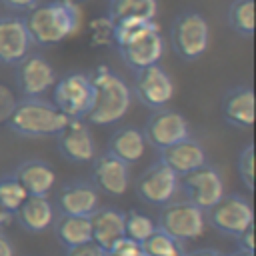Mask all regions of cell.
Returning <instances> with one entry per match:
<instances>
[{
	"mask_svg": "<svg viewBox=\"0 0 256 256\" xmlns=\"http://www.w3.org/2000/svg\"><path fill=\"white\" fill-rule=\"evenodd\" d=\"M90 224H92V242H96L104 252H108L120 238L126 236L124 212L116 208H98L90 216Z\"/></svg>",
	"mask_w": 256,
	"mask_h": 256,
	"instance_id": "obj_20",
	"label": "cell"
},
{
	"mask_svg": "<svg viewBox=\"0 0 256 256\" xmlns=\"http://www.w3.org/2000/svg\"><path fill=\"white\" fill-rule=\"evenodd\" d=\"M230 28L240 36H252L254 32V0H234L228 10Z\"/></svg>",
	"mask_w": 256,
	"mask_h": 256,
	"instance_id": "obj_27",
	"label": "cell"
},
{
	"mask_svg": "<svg viewBox=\"0 0 256 256\" xmlns=\"http://www.w3.org/2000/svg\"><path fill=\"white\" fill-rule=\"evenodd\" d=\"M154 230H156V222L150 216H146L138 210H132V212L124 214V232H126L128 238L142 244Z\"/></svg>",
	"mask_w": 256,
	"mask_h": 256,
	"instance_id": "obj_29",
	"label": "cell"
},
{
	"mask_svg": "<svg viewBox=\"0 0 256 256\" xmlns=\"http://www.w3.org/2000/svg\"><path fill=\"white\" fill-rule=\"evenodd\" d=\"M108 150L114 156H118L120 160H124L126 164H134L144 156L146 138H144L142 130H138L134 126H124L112 134Z\"/></svg>",
	"mask_w": 256,
	"mask_h": 256,
	"instance_id": "obj_24",
	"label": "cell"
},
{
	"mask_svg": "<svg viewBox=\"0 0 256 256\" xmlns=\"http://www.w3.org/2000/svg\"><path fill=\"white\" fill-rule=\"evenodd\" d=\"M142 134L146 138V144H152L160 152V150L188 138L190 128H188L186 118L180 112L168 110V108H158L146 122V128Z\"/></svg>",
	"mask_w": 256,
	"mask_h": 256,
	"instance_id": "obj_10",
	"label": "cell"
},
{
	"mask_svg": "<svg viewBox=\"0 0 256 256\" xmlns=\"http://www.w3.org/2000/svg\"><path fill=\"white\" fill-rule=\"evenodd\" d=\"M94 186L110 196H122L130 184V164L114 156L110 150L94 160Z\"/></svg>",
	"mask_w": 256,
	"mask_h": 256,
	"instance_id": "obj_16",
	"label": "cell"
},
{
	"mask_svg": "<svg viewBox=\"0 0 256 256\" xmlns=\"http://www.w3.org/2000/svg\"><path fill=\"white\" fill-rule=\"evenodd\" d=\"M54 234L64 248H74L86 242H92V224L90 216H72L60 214L54 218Z\"/></svg>",
	"mask_w": 256,
	"mask_h": 256,
	"instance_id": "obj_23",
	"label": "cell"
},
{
	"mask_svg": "<svg viewBox=\"0 0 256 256\" xmlns=\"http://www.w3.org/2000/svg\"><path fill=\"white\" fill-rule=\"evenodd\" d=\"M132 256H148V254H146V252H144V248H142L138 254H132Z\"/></svg>",
	"mask_w": 256,
	"mask_h": 256,
	"instance_id": "obj_41",
	"label": "cell"
},
{
	"mask_svg": "<svg viewBox=\"0 0 256 256\" xmlns=\"http://www.w3.org/2000/svg\"><path fill=\"white\" fill-rule=\"evenodd\" d=\"M180 188L184 190L186 200H190L192 204H196L204 212L208 208H212L226 194L224 192V180H222L218 168H214L208 162L204 166L184 174Z\"/></svg>",
	"mask_w": 256,
	"mask_h": 256,
	"instance_id": "obj_8",
	"label": "cell"
},
{
	"mask_svg": "<svg viewBox=\"0 0 256 256\" xmlns=\"http://www.w3.org/2000/svg\"><path fill=\"white\" fill-rule=\"evenodd\" d=\"M180 190V176L168 168L162 160L154 162L136 182V192L140 200L152 206H164L174 200L176 192Z\"/></svg>",
	"mask_w": 256,
	"mask_h": 256,
	"instance_id": "obj_9",
	"label": "cell"
},
{
	"mask_svg": "<svg viewBox=\"0 0 256 256\" xmlns=\"http://www.w3.org/2000/svg\"><path fill=\"white\" fill-rule=\"evenodd\" d=\"M186 256H228V254H224L220 250H214V248H200V250H194Z\"/></svg>",
	"mask_w": 256,
	"mask_h": 256,
	"instance_id": "obj_37",
	"label": "cell"
},
{
	"mask_svg": "<svg viewBox=\"0 0 256 256\" xmlns=\"http://www.w3.org/2000/svg\"><path fill=\"white\" fill-rule=\"evenodd\" d=\"M236 242H238V248L240 250H246V252H254V224L248 226L244 232H240L238 236H234Z\"/></svg>",
	"mask_w": 256,
	"mask_h": 256,
	"instance_id": "obj_34",
	"label": "cell"
},
{
	"mask_svg": "<svg viewBox=\"0 0 256 256\" xmlns=\"http://www.w3.org/2000/svg\"><path fill=\"white\" fill-rule=\"evenodd\" d=\"M158 12V2L156 0H112L110 2V18H144V20H154Z\"/></svg>",
	"mask_w": 256,
	"mask_h": 256,
	"instance_id": "obj_25",
	"label": "cell"
},
{
	"mask_svg": "<svg viewBox=\"0 0 256 256\" xmlns=\"http://www.w3.org/2000/svg\"><path fill=\"white\" fill-rule=\"evenodd\" d=\"M120 56L122 60L136 72L154 64H160L162 56H164V40L160 34V26L144 32L142 36H138L136 40L128 42L126 46H120Z\"/></svg>",
	"mask_w": 256,
	"mask_h": 256,
	"instance_id": "obj_15",
	"label": "cell"
},
{
	"mask_svg": "<svg viewBox=\"0 0 256 256\" xmlns=\"http://www.w3.org/2000/svg\"><path fill=\"white\" fill-rule=\"evenodd\" d=\"M222 116L236 128H252L254 124V90L250 86H236L226 92L222 100Z\"/></svg>",
	"mask_w": 256,
	"mask_h": 256,
	"instance_id": "obj_19",
	"label": "cell"
},
{
	"mask_svg": "<svg viewBox=\"0 0 256 256\" xmlns=\"http://www.w3.org/2000/svg\"><path fill=\"white\" fill-rule=\"evenodd\" d=\"M90 44L100 48L114 44V20L110 16L94 18L90 22Z\"/></svg>",
	"mask_w": 256,
	"mask_h": 256,
	"instance_id": "obj_30",
	"label": "cell"
},
{
	"mask_svg": "<svg viewBox=\"0 0 256 256\" xmlns=\"http://www.w3.org/2000/svg\"><path fill=\"white\" fill-rule=\"evenodd\" d=\"M54 88V106L64 112L70 120H84L92 108L94 88L90 76L84 72H72L56 80Z\"/></svg>",
	"mask_w": 256,
	"mask_h": 256,
	"instance_id": "obj_6",
	"label": "cell"
},
{
	"mask_svg": "<svg viewBox=\"0 0 256 256\" xmlns=\"http://www.w3.org/2000/svg\"><path fill=\"white\" fill-rule=\"evenodd\" d=\"M134 94L138 96V100L142 104L158 110V108H164L172 100L174 82H172L170 74L160 64H154V66L136 70Z\"/></svg>",
	"mask_w": 256,
	"mask_h": 256,
	"instance_id": "obj_12",
	"label": "cell"
},
{
	"mask_svg": "<svg viewBox=\"0 0 256 256\" xmlns=\"http://www.w3.org/2000/svg\"><path fill=\"white\" fill-rule=\"evenodd\" d=\"M16 84L24 98H40L56 84V72L40 54H28L16 64Z\"/></svg>",
	"mask_w": 256,
	"mask_h": 256,
	"instance_id": "obj_11",
	"label": "cell"
},
{
	"mask_svg": "<svg viewBox=\"0 0 256 256\" xmlns=\"http://www.w3.org/2000/svg\"><path fill=\"white\" fill-rule=\"evenodd\" d=\"M156 226L180 242L194 240L206 230V212L190 200H170L162 206Z\"/></svg>",
	"mask_w": 256,
	"mask_h": 256,
	"instance_id": "obj_4",
	"label": "cell"
},
{
	"mask_svg": "<svg viewBox=\"0 0 256 256\" xmlns=\"http://www.w3.org/2000/svg\"><path fill=\"white\" fill-rule=\"evenodd\" d=\"M16 220L26 232H44L54 222V206L46 196H28L16 210Z\"/></svg>",
	"mask_w": 256,
	"mask_h": 256,
	"instance_id": "obj_22",
	"label": "cell"
},
{
	"mask_svg": "<svg viewBox=\"0 0 256 256\" xmlns=\"http://www.w3.org/2000/svg\"><path fill=\"white\" fill-rule=\"evenodd\" d=\"M32 38L28 34L24 18L0 16V62L18 64L30 54Z\"/></svg>",
	"mask_w": 256,
	"mask_h": 256,
	"instance_id": "obj_13",
	"label": "cell"
},
{
	"mask_svg": "<svg viewBox=\"0 0 256 256\" xmlns=\"http://www.w3.org/2000/svg\"><path fill=\"white\" fill-rule=\"evenodd\" d=\"M142 248L148 256H186V250L180 240L166 234L156 226V230L142 242Z\"/></svg>",
	"mask_w": 256,
	"mask_h": 256,
	"instance_id": "obj_26",
	"label": "cell"
},
{
	"mask_svg": "<svg viewBox=\"0 0 256 256\" xmlns=\"http://www.w3.org/2000/svg\"><path fill=\"white\" fill-rule=\"evenodd\" d=\"M68 122L70 118L64 112L42 98H22L16 102L12 114L6 120L14 134L28 138L56 136L66 128Z\"/></svg>",
	"mask_w": 256,
	"mask_h": 256,
	"instance_id": "obj_3",
	"label": "cell"
},
{
	"mask_svg": "<svg viewBox=\"0 0 256 256\" xmlns=\"http://www.w3.org/2000/svg\"><path fill=\"white\" fill-rule=\"evenodd\" d=\"M170 40H172L174 52L182 60H188V62L196 60L208 50L210 26L200 12H192V10L182 12L172 24Z\"/></svg>",
	"mask_w": 256,
	"mask_h": 256,
	"instance_id": "obj_5",
	"label": "cell"
},
{
	"mask_svg": "<svg viewBox=\"0 0 256 256\" xmlns=\"http://www.w3.org/2000/svg\"><path fill=\"white\" fill-rule=\"evenodd\" d=\"M238 172L248 190H254V146L246 144V148L238 156Z\"/></svg>",
	"mask_w": 256,
	"mask_h": 256,
	"instance_id": "obj_31",
	"label": "cell"
},
{
	"mask_svg": "<svg viewBox=\"0 0 256 256\" xmlns=\"http://www.w3.org/2000/svg\"><path fill=\"white\" fill-rule=\"evenodd\" d=\"M88 76L94 88V100L86 120L98 126L118 122L132 104L130 86L122 76H118L106 66H100L94 74H88Z\"/></svg>",
	"mask_w": 256,
	"mask_h": 256,
	"instance_id": "obj_2",
	"label": "cell"
},
{
	"mask_svg": "<svg viewBox=\"0 0 256 256\" xmlns=\"http://www.w3.org/2000/svg\"><path fill=\"white\" fill-rule=\"evenodd\" d=\"M98 204H100L98 188L92 182H84V180L68 182L58 192V208H60V214L92 216L98 210Z\"/></svg>",
	"mask_w": 256,
	"mask_h": 256,
	"instance_id": "obj_17",
	"label": "cell"
},
{
	"mask_svg": "<svg viewBox=\"0 0 256 256\" xmlns=\"http://www.w3.org/2000/svg\"><path fill=\"white\" fill-rule=\"evenodd\" d=\"M12 218H14V214H10V212H8L6 208H2V204H0V228L6 226V224H10Z\"/></svg>",
	"mask_w": 256,
	"mask_h": 256,
	"instance_id": "obj_38",
	"label": "cell"
},
{
	"mask_svg": "<svg viewBox=\"0 0 256 256\" xmlns=\"http://www.w3.org/2000/svg\"><path fill=\"white\" fill-rule=\"evenodd\" d=\"M66 256H106V252L96 242H86L74 248H66Z\"/></svg>",
	"mask_w": 256,
	"mask_h": 256,
	"instance_id": "obj_33",
	"label": "cell"
},
{
	"mask_svg": "<svg viewBox=\"0 0 256 256\" xmlns=\"http://www.w3.org/2000/svg\"><path fill=\"white\" fill-rule=\"evenodd\" d=\"M228 256H254V252H246V250H236V252H232V254H228Z\"/></svg>",
	"mask_w": 256,
	"mask_h": 256,
	"instance_id": "obj_39",
	"label": "cell"
},
{
	"mask_svg": "<svg viewBox=\"0 0 256 256\" xmlns=\"http://www.w3.org/2000/svg\"><path fill=\"white\" fill-rule=\"evenodd\" d=\"M18 182L24 186L28 196H48V192L54 188L56 172L54 168L44 160H26L16 168Z\"/></svg>",
	"mask_w": 256,
	"mask_h": 256,
	"instance_id": "obj_21",
	"label": "cell"
},
{
	"mask_svg": "<svg viewBox=\"0 0 256 256\" xmlns=\"http://www.w3.org/2000/svg\"><path fill=\"white\" fill-rule=\"evenodd\" d=\"M24 22L34 44L50 46L64 42L78 32V28L82 26V12L80 6L54 0L32 8Z\"/></svg>",
	"mask_w": 256,
	"mask_h": 256,
	"instance_id": "obj_1",
	"label": "cell"
},
{
	"mask_svg": "<svg viewBox=\"0 0 256 256\" xmlns=\"http://www.w3.org/2000/svg\"><path fill=\"white\" fill-rule=\"evenodd\" d=\"M208 212V224L226 234V236H238L248 226L254 224V210L252 204L238 194H224Z\"/></svg>",
	"mask_w": 256,
	"mask_h": 256,
	"instance_id": "obj_7",
	"label": "cell"
},
{
	"mask_svg": "<svg viewBox=\"0 0 256 256\" xmlns=\"http://www.w3.org/2000/svg\"><path fill=\"white\" fill-rule=\"evenodd\" d=\"M160 160L172 168L178 176H184L200 166H204L208 160H206V152L202 148V144L198 140H192L190 136L160 150Z\"/></svg>",
	"mask_w": 256,
	"mask_h": 256,
	"instance_id": "obj_18",
	"label": "cell"
},
{
	"mask_svg": "<svg viewBox=\"0 0 256 256\" xmlns=\"http://www.w3.org/2000/svg\"><path fill=\"white\" fill-rule=\"evenodd\" d=\"M42 0H2V4L14 12H30L32 8H36Z\"/></svg>",
	"mask_w": 256,
	"mask_h": 256,
	"instance_id": "obj_35",
	"label": "cell"
},
{
	"mask_svg": "<svg viewBox=\"0 0 256 256\" xmlns=\"http://www.w3.org/2000/svg\"><path fill=\"white\" fill-rule=\"evenodd\" d=\"M28 198V192L18 182L16 176H4L0 178V204L10 214H16V210L22 206V202Z\"/></svg>",
	"mask_w": 256,
	"mask_h": 256,
	"instance_id": "obj_28",
	"label": "cell"
},
{
	"mask_svg": "<svg viewBox=\"0 0 256 256\" xmlns=\"http://www.w3.org/2000/svg\"><path fill=\"white\" fill-rule=\"evenodd\" d=\"M62 2H66V4H74V6H80L82 2H86V0H62Z\"/></svg>",
	"mask_w": 256,
	"mask_h": 256,
	"instance_id": "obj_40",
	"label": "cell"
},
{
	"mask_svg": "<svg viewBox=\"0 0 256 256\" xmlns=\"http://www.w3.org/2000/svg\"><path fill=\"white\" fill-rule=\"evenodd\" d=\"M0 256H14L12 240L8 238V234L2 228H0Z\"/></svg>",
	"mask_w": 256,
	"mask_h": 256,
	"instance_id": "obj_36",
	"label": "cell"
},
{
	"mask_svg": "<svg viewBox=\"0 0 256 256\" xmlns=\"http://www.w3.org/2000/svg\"><path fill=\"white\" fill-rule=\"evenodd\" d=\"M58 138V152L76 164H86L96 158V144L92 138L90 128L82 120H70L66 128L56 134Z\"/></svg>",
	"mask_w": 256,
	"mask_h": 256,
	"instance_id": "obj_14",
	"label": "cell"
},
{
	"mask_svg": "<svg viewBox=\"0 0 256 256\" xmlns=\"http://www.w3.org/2000/svg\"><path fill=\"white\" fill-rule=\"evenodd\" d=\"M16 102L18 100H16L14 92L10 88H6V86L0 84V122H6L8 120V116L12 114Z\"/></svg>",
	"mask_w": 256,
	"mask_h": 256,
	"instance_id": "obj_32",
	"label": "cell"
}]
</instances>
